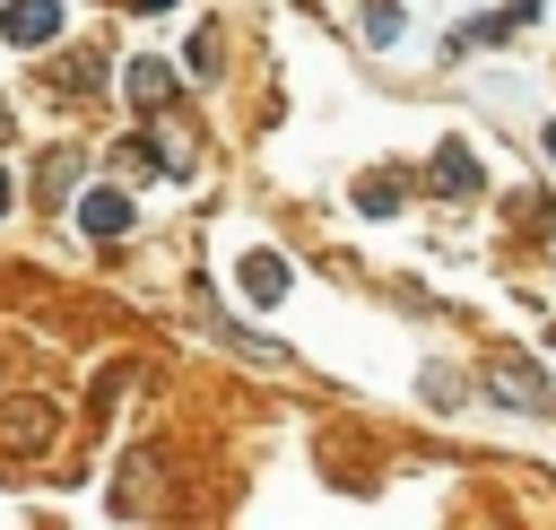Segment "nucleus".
Wrapping results in <instances>:
<instances>
[{
  "instance_id": "f257e3e1",
  "label": "nucleus",
  "mask_w": 556,
  "mask_h": 530,
  "mask_svg": "<svg viewBox=\"0 0 556 530\" xmlns=\"http://www.w3.org/2000/svg\"><path fill=\"white\" fill-rule=\"evenodd\" d=\"M486 391H495V400H513V408H539V417L556 408V391H547L521 356H495V365H486Z\"/></svg>"
},
{
  "instance_id": "f03ea898",
  "label": "nucleus",
  "mask_w": 556,
  "mask_h": 530,
  "mask_svg": "<svg viewBox=\"0 0 556 530\" xmlns=\"http://www.w3.org/2000/svg\"><path fill=\"white\" fill-rule=\"evenodd\" d=\"M0 35L26 43V52L52 43V35H61V0H9V9H0Z\"/></svg>"
},
{
  "instance_id": "7ed1b4c3",
  "label": "nucleus",
  "mask_w": 556,
  "mask_h": 530,
  "mask_svg": "<svg viewBox=\"0 0 556 530\" xmlns=\"http://www.w3.org/2000/svg\"><path fill=\"white\" fill-rule=\"evenodd\" d=\"M78 226H87V235H96V243H113V235H122V226H130V200H122V191H104V182H96V191H87V200H78Z\"/></svg>"
},
{
  "instance_id": "20e7f679",
  "label": "nucleus",
  "mask_w": 556,
  "mask_h": 530,
  "mask_svg": "<svg viewBox=\"0 0 556 530\" xmlns=\"http://www.w3.org/2000/svg\"><path fill=\"white\" fill-rule=\"evenodd\" d=\"M235 278H243V295H252V304H278V295H287V261H278V252H243V269H235Z\"/></svg>"
},
{
  "instance_id": "39448f33",
  "label": "nucleus",
  "mask_w": 556,
  "mask_h": 530,
  "mask_svg": "<svg viewBox=\"0 0 556 530\" xmlns=\"http://www.w3.org/2000/svg\"><path fill=\"white\" fill-rule=\"evenodd\" d=\"M165 96H174V70H165V61H130V104H139V113H156Z\"/></svg>"
},
{
  "instance_id": "423d86ee",
  "label": "nucleus",
  "mask_w": 556,
  "mask_h": 530,
  "mask_svg": "<svg viewBox=\"0 0 556 530\" xmlns=\"http://www.w3.org/2000/svg\"><path fill=\"white\" fill-rule=\"evenodd\" d=\"M434 182H443V191H478V182H486V174H478V156H469V148H460V139H452V148H443V156H434Z\"/></svg>"
},
{
  "instance_id": "0eeeda50",
  "label": "nucleus",
  "mask_w": 556,
  "mask_h": 530,
  "mask_svg": "<svg viewBox=\"0 0 556 530\" xmlns=\"http://www.w3.org/2000/svg\"><path fill=\"white\" fill-rule=\"evenodd\" d=\"M365 43H400V0H365Z\"/></svg>"
},
{
  "instance_id": "6e6552de",
  "label": "nucleus",
  "mask_w": 556,
  "mask_h": 530,
  "mask_svg": "<svg viewBox=\"0 0 556 530\" xmlns=\"http://www.w3.org/2000/svg\"><path fill=\"white\" fill-rule=\"evenodd\" d=\"M139 9H148V17H165V9H174V0H139Z\"/></svg>"
},
{
  "instance_id": "1a4fd4ad",
  "label": "nucleus",
  "mask_w": 556,
  "mask_h": 530,
  "mask_svg": "<svg viewBox=\"0 0 556 530\" xmlns=\"http://www.w3.org/2000/svg\"><path fill=\"white\" fill-rule=\"evenodd\" d=\"M547 156H556V122H547Z\"/></svg>"
},
{
  "instance_id": "9d476101",
  "label": "nucleus",
  "mask_w": 556,
  "mask_h": 530,
  "mask_svg": "<svg viewBox=\"0 0 556 530\" xmlns=\"http://www.w3.org/2000/svg\"><path fill=\"white\" fill-rule=\"evenodd\" d=\"M0 209H9V174H0Z\"/></svg>"
}]
</instances>
